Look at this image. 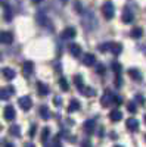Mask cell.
I'll return each instance as SVG.
<instances>
[{
	"mask_svg": "<svg viewBox=\"0 0 146 147\" xmlns=\"http://www.w3.org/2000/svg\"><path fill=\"white\" fill-rule=\"evenodd\" d=\"M101 105L103 107H108V106H112V105H121V97L115 96L114 93L111 91H105V94L102 96V99H101Z\"/></svg>",
	"mask_w": 146,
	"mask_h": 147,
	"instance_id": "obj_1",
	"label": "cell"
},
{
	"mask_svg": "<svg viewBox=\"0 0 146 147\" xmlns=\"http://www.w3.org/2000/svg\"><path fill=\"white\" fill-rule=\"evenodd\" d=\"M101 52H111L114 56H118L123 52V44L121 43H103L99 46Z\"/></svg>",
	"mask_w": 146,
	"mask_h": 147,
	"instance_id": "obj_2",
	"label": "cell"
},
{
	"mask_svg": "<svg viewBox=\"0 0 146 147\" xmlns=\"http://www.w3.org/2000/svg\"><path fill=\"white\" fill-rule=\"evenodd\" d=\"M114 3L112 2H105L103 6H102V13L106 19H112L114 15H115V12H114Z\"/></svg>",
	"mask_w": 146,
	"mask_h": 147,
	"instance_id": "obj_3",
	"label": "cell"
},
{
	"mask_svg": "<svg viewBox=\"0 0 146 147\" xmlns=\"http://www.w3.org/2000/svg\"><path fill=\"white\" fill-rule=\"evenodd\" d=\"M18 105H19V107L22 110H25V112H27V110H30L33 107V100H31L30 96H22V97H19Z\"/></svg>",
	"mask_w": 146,
	"mask_h": 147,
	"instance_id": "obj_4",
	"label": "cell"
},
{
	"mask_svg": "<svg viewBox=\"0 0 146 147\" xmlns=\"http://www.w3.org/2000/svg\"><path fill=\"white\" fill-rule=\"evenodd\" d=\"M15 93V88L12 85H7V87L0 88V100H7L10 99V96Z\"/></svg>",
	"mask_w": 146,
	"mask_h": 147,
	"instance_id": "obj_5",
	"label": "cell"
},
{
	"mask_svg": "<svg viewBox=\"0 0 146 147\" xmlns=\"http://www.w3.org/2000/svg\"><path fill=\"white\" fill-rule=\"evenodd\" d=\"M0 43L2 44H12L14 43V34L9 31H0Z\"/></svg>",
	"mask_w": 146,
	"mask_h": 147,
	"instance_id": "obj_6",
	"label": "cell"
},
{
	"mask_svg": "<svg viewBox=\"0 0 146 147\" xmlns=\"http://www.w3.org/2000/svg\"><path fill=\"white\" fill-rule=\"evenodd\" d=\"M83 128H84V131H86L89 136H92V134L96 132V121L94 119H87L86 122H84Z\"/></svg>",
	"mask_w": 146,
	"mask_h": 147,
	"instance_id": "obj_7",
	"label": "cell"
},
{
	"mask_svg": "<svg viewBox=\"0 0 146 147\" xmlns=\"http://www.w3.org/2000/svg\"><path fill=\"white\" fill-rule=\"evenodd\" d=\"M77 35V31L74 27H67L62 32H60V37H62L64 40H71V38H74V37Z\"/></svg>",
	"mask_w": 146,
	"mask_h": 147,
	"instance_id": "obj_8",
	"label": "cell"
},
{
	"mask_svg": "<svg viewBox=\"0 0 146 147\" xmlns=\"http://www.w3.org/2000/svg\"><path fill=\"white\" fill-rule=\"evenodd\" d=\"M22 72L25 77H31L33 72H34V62H31V60H27V62H24L22 65Z\"/></svg>",
	"mask_w": 146,
	"mask_h": 147,
	"instance_id": "obj_9",
	"label": "cell"
},
{
	"mask_svg": "<svg viewBox=\"0 0 146 147\" xmlns=\"http://www.w3.org/2000/svg\"><path fill=\"white\" fill-rule=\"evenodd\" d=\"M3 116H5L6 121H14L16 118V112H15L14 106H6L5 110H3Z\"/></svg>",
	"mask_w": 146,
	"mask_h": 147,
	"instance_id": "obj_10",
	"label": "cell"
},
{
	"mask_svg": "<svg viewBox=\"0 0 146 147\" xmlns=\"http://www.w3.org/2000/svg\"><path fill=\"white\" fill-rule=\"evenodd\" d=\"M69 53L74 56V57H80L81 55H83V50H81V46L80 44H77V43H72V44H69Z\"/></svg>",
	"mask_w": 146,
	"mask_h": 147,
	"instance_id": "obj_11",
	"label": "cell"
},
{
	"mask_svg": "<svg viewBox=\"0 0 146 147\" xmlns=\"http://www.w3.org/2000/svg\"><path fill=\"white\" fill-rule=\"evenodd\" d=\"M35 19H37V22L40 24V25H43V27L47 25V22H50L44 10H39V12H37V15H35Z\"/></svg>",
	"mask_w": 146,
	"mask_h": 147,
	"instance_id": "obj_12",
	"label": "cell"
},
{
	"mask_svg": "<svg viewBox=\"0 0 146 147\" xmlns=\"http://www.w3.org/2000/svg\"><path fill=\"white\" fill-rule=\"evenodd\" d=\"M83 63L86 66H93L96 63V56L93 53H86L84 57H83Z\"/></svg>",
	"mask_w": 146,
	"mask_h": 147,
	"instance_id": "obj_13",
	"label": "cell"
},
{
	"mask_svg": "<svg viewBox=\"0 0 146 147\" xmlns=\"http://www.w3.org/2000/svg\"><path fill=\"white\" fill-rule=\"evenodd\" d=\"M126 125H127V129L128 131H137V128H139V121L136 119V118H130V119H127V122H126Z\"/></svg>",
	"mask_w": 146,
	"mask_h": 147,
	"instance_id": "obj_14",
	"label": "cell"
},
{
	"mask_svg": "<svg viewBox=\"0 0 146 147\" xmlns=\"http://www.w3.org/2000/svg\"><path fill=\"white\" fill-rule=\"evenodd\" d=\"M128 75L131 77V80H134V81H142V72L136 68H130L128 69Z\"/></svg>",
	"mask_w": 146,
	"mask_h": 147,
	"instance_id": "obj_15",
	"label": "cell"
},
{
	"mask_svg": "<svg viewBox=\"0 0 146 147\" xmlns=\"http://www.w3.org/2000/svg\"><path fill=\"white\" fill-rule=\"evenodd\" d=\"M109 118H111L112 122H118V121L123 119V113H121L120 109H114V110H111V113H109Z\"/></svg>",
	"mask_w": 146,
	"mask_h": 147,
	"instance_id": "obj_16",
	"label": "cell"
},
{
	"mask_svg": "<svg viewBox=\"0 0 146 147\" xmlns=\"http://www.w3.org/2000/svg\"><path fill=\"white\" fill-rule=\"evenodd\" d=\"M37 91L40 96H47L49 94V85H46L41 81H37Z\"/></svg>",
	"mask_w": 146,
	"mask_h": 147,
	"instance_id": "obj_17",
	"label": "cell"
},
{
	"mask_svg": "<svg viewBox=\"0 0 146 147\" xmlns=\"http://www.w3.org/2000/svg\"><path fill=\"white\" fill-rule=\"evenodd\" d=\"M80 93L83 96H86V97H93L96 94V90L92 88V87H86V85H83V87L80 88Z\"/></svg>",
	"mask_w": 146,
	"mask_h": 147,
	"instance_id": "obj_18",
	"label": "cell"
},
{
	"mask_svg": "<svg viewBox=\"0 0 146 147\" xmlns=\"http://www.w3.org/2000/svg\"><path fill=\"white\" fill-rule=\"evenodd\" d=\"M121 19H123V22H124V24H130V22L133 21V13H131V10H130L128 7H126V9H124Z\"/></svg>",
	"mask_w": 146,
	"mask_h": 147,
	"instance_id": "obj_19",
	"label": "cell"
},
{
	"mask_svg": "<svg viewBox=\"0 0 146 147\" xmlns=\"http://www.w3.org/2000/svg\"><path fill=\"white\" fill-rule=\"evenodd\" d=\"M2 74H3V77H5L6 80H14L15 75H16V72L12 69V68H3V69H2Z\"/></svg>",
	"mask_w": 146,
	"mask_h": 147,
	"instance_id": "obj_20",
	"label": "cell"
},
{
	"mask_svg": "<svg viewBox=\"0 0 146 147\" xmlns=\"http://www.w3.org/2000/svg\"><path fill=\"white\" fill-rule=\"evenodd\" d=\"M39 112H40L41 119H44V121H47L49 118H50V110H49V107H47V106H40Z\"/></svg>",
	"mask_w": 146,
	"mask_h": 147,
	"instance_id": "obj_21",
	"label": "cell"
},
{
	"mask_svg": "<svg viewBox=\"0 0 146 147\" xmlns=\"http://www.w3.org/2000/svg\"><path fill=\"white\" fill-rule=\"evenodd\" d=\"M3 6H5V19L9 22V21H12V18H14V10H12L10 7H9V5L7 3H2Z\"/></svg>",
	"mask_w": 146,
	"mask_h": 147,
	"instance_id": "obj_22",
	"label": "cell"
},
{
	"mask_svg": "<svg viewBox=\"0 0 146 147\" xmlns=\"http://www.w3.org/2000/svg\"><path fill=\"white\" fill-rule=\"evenodd\" d=\"M78 109H80V102L75 100V99H72V100L69 102V106H68V112L72 113V112H77Z\"/></svg>",
	"mask_w": 146,
	"mask_h": 147,
	"instance_id": "obj_23",
	"label": "cell"
},
{
	"mask_svg": "<svg viewBox=\"0 0 146 147\" xmlns=\"http://www.w3.org/2000/svg\"><path fill=\"white\" fill-rule=\"evenodd\" d=\"M142 34H143V30H142L140 27L133 28V30H131V32H130L131 38H140V37H142Z\"/></svg>",
	"mask_w": 146,
	"mask_h": 147,
	"instance_id": "obj_24",
	"label": "cell"
},
{
	"mask_svg": "<svg viewBox=\"0 0 146 147\" xmlns=\"http://www.w3.org/2000/svg\"><path fill=\"white\" fill-rule=\"evenodd\" d=\"M49 134H50V129H49V127H44L43 131H41V137H40V140H41L43 144L47 143V140H49Z\"/></svg>",
	"mask_w": 146,
	"mask_h": 147,
	"instance_id": "obj_25",
	"label": "cell"
},
{
	"mask_svg": "<svg viewBox=\"0 0 146 147\" xmlns=\"http://www.w3.org/2000/svg\"><path fill=\"white\" fill-rule=\"evenodd\" d=\"M111 66H112V71L115 74V77H120V74H121V63H118L117 60H114V62L111 63Z\"/></svg>",
	"mask_w": 146,
	"mask_h": 147,
	"instance_id": "obj_26",
	"label": "cell"
},
{
	"mask_svg": "<svg viewBox=\"0 0 146 147\" xmlns=\"http://www.w3.org/2000/svg\"><path fill=\"white\" fill-rule=\"evenodd\" d=\"M59 85H60V88H62L64 91H68L69 90V84H68V81H67V78H59Z\"/></svg>",
	"mask_w": 146,
	"mask_h": 147,
	"instance_id": "obj_27",
	"label": "cell"
},
{
	"mask_svg": "<svg viewBox=\"0 0 146 147\" xmlns=\"http://www.w3.org/2000/svg\"><path fill=\"white\" fill-rule=\"evenodd\" d=\"M9 134H12V136H15V137H19L21 136V129L18 125H12L9 128Z\"/></svg>",
	"mask_w": 146,
	"mask_h": 147,
	"instance_id": "obj_28",
	"label": "cell"
},
{
	"mask_svg": "<svg viewBox=\"0 0 146 147\" xmlns=\"http://www.w3.org/2000/svg\"><path fill=\"white\" fill-rule=\"evenodd\" d=\"M127 110H128L130 113H136V112H137L136 103H134V102H128V103H127Z\"/></svg>",
	"mask_w": 146,
	"mask_h": 147,
	"instance_id": "obj_29",
	"label": "cell"
},
{
	"mask_svg": "<svg viewBox=\"0 0 146 147\" xmlns=\"http://www.w3.org/2000/svg\"><path fill=\"white\" fill-rule=\"evenodd\" d=\"M74 84L77 85V87H78V90L83 87V77L81 75H75L74 77Z\"/></svg>",
	"mask_w": 146,
	"mask_h": 147,
	"instance_id": "obj_30",
	"label": "cell"
},
{
	"mask_svg": "<svg viewBox=\"0 0 146 147\" xmlns=\"http://www.w3.org/2000/svg\"><path fill=\"white\" fill-rule=\"evenodd\" d=\"M96 71H97V74H101V75H102V74H105V65L99 63V65L96 66Z\"/></svg>",
	"mask_w": 146,
	"mask_h": 147,
	"instance_id": "obj_31",
	"label": "cell"
},
{
	"mask_svg": "<svg viewBox=\"0 0 146 147\" xmlns=\"http://www.w3.org/2000/svg\"><path fill=\"white\" fill-rule=\"evenodd\" d=\"M134 99H136V102H139V103H142V105L146 102V99H145V97H143L142 94H136V97H134ZM136 102H134V103H136Z\"/></svg>",
	"mask_w": 146,
	"mask_h": 147,
	"instance_id": "obj_32",
	"label": "cell"
},
{
	"mask_svg": "<svg viewBox=\"0 0 146 147\" xmlns=\"http://www.w3.org/2000/svg\"><path fill=\"white\" fill-rule=\"evenodd\" d=\"M53 102H55V105H56V106H60V103H62V99H60L59 96H56L55 99H53Z\"/></svg>",
	"mask_w": 146,
	"mask_h": 147,
	"instance_id": "obj_33",
	"label": "cell"
},
{
	"mask_svg": "<svg viewBox=\"0 0 146 147\" xmlns=\"http://www.w3.org/2000/svg\"><path fill=\"white\" fill-rule=\"evenodd\" d=\"M121 84H123L121 77H115V85H117V87H121Z\"/></svg>",
	"mask_w": 146,
	"mask_h": 147,
	"instance_id": "obj_34",
	"label": "cell"
},
{
	"mask_svg": "<svg viewBox=\"0 0 146 147\" xmlns=\"http://www.w3.org/2000/svg\"><path fill=\"white\" fill-rule=\"evenodd\" d=\"M35 128H37V127H35L34 124L31 125V129H30V137H34V134H35Z\"/></svg>",
	"mask_w": 146,
	"mask_h": 147,
	"instance_id": "obj_35",
	"label": "cell"
},
{
	"mask_svg": "<svg viewBox=\"0 0 146 147\" xmlns=\"http://www.w3.org/2000/svg\"><path fill=\"white\" fill-rule=\"evenodd\" d=\"M81 147H93V146H92V143H90L89 140H84V141H83V146H81Z\"/></svg>",
	"mask_w": 146,
	"mask_h": 147,
	"instance_id": "obj_36",
	"label": "cell"
},
{
	"mask_svg": "<svg viewBox=\"0 0 146 147\" xmlns=\"http://www.w3.org/2000/svg\"><path fill=\"white\" fill-rule=\"evenodd\" d=\"M75 7H77V12H78V13H81V12H83V9H81V5H80V3H75Z\"/></svg>",
	"mask_w": 146,
	"mask_h": 147,
	"instance_id": "obj_37",
	"label": "cell"
},
{
	"mask_svg": "<svg viewBox=\"0 0 146 147\" xmlns=\"http://www.w3.org/2000/svg\"><path fill=\"white\" fill-rule=\"evenodd\" d=\"M24 147H35V146H34L33 143H27V144H25V146H24Z\"/></svg>",
	"mask_w": 146,
	"mask_h": 147,
	"instance_id": "obj_38",
	"label": "cell"
},
{
	"mask_svg": "<svg viewBox=\"0 0 146 147\" xmlns=\"http://www.w3.org/2000/svg\"><path fill=\"white\" fill-rule=\"evenodd\" d=\"M5 146H6V147H14V146H12V144H9V143H5Z\"/></svg>",
	"mask_w": 146,
	"mask_h": 147,
	"instance_id": "obj_39",
	"label": "cell"
},
{
	"mask_svg": "<svg viewBox=\"0 0 146 147\" xmlns=\"http://www.w3.org/2000/svg\"><path fill=\"white\" fill-rule=\"evenodd\" d=\"M114 147H123V146H114Z\"/></svg>",
	"mask_w": 146,
	"mask_h": 147,
	"instance_id": "obj_40",
	"label": "cell"
},
{
	"mask_svg": "<svg viewBox=\"0 0 146 147\" xmlns=\"http://www.w3.org/2000/svg\"><path fill=\"white\" fill-rule=\"evenodd\" d=\"M145 124H146V116H145Z\"/></svg>",
	"mask_w": 146,
	"mask_h": 147,
	"instance_id": "obj_41",
	"label": "cell"
},
{
	"mask_svg": "<svg viewBox=\"0 0 146 147\" xmlns=\"http://www.w3.org/2000/svg\"><path fill=\"white\" fill-rule=\"evenodd\" d=\"M145 138H146V136H145Z\"/></svg>",
	"mask_w": 146,
	"mask_h": 147,
	"instance_id": "obj_42",
	"label": "cell"
},
{
	"mask_svg": "<svg viewBox=\"0 0 146 147\" xmlns=\"http://www.w3.org/2000/svg\"><path fill=\"white\" fill-rule=\"evenodd\" d=\"M0 128H2V127H0Z\"/></svg>",
	"mask_w": 146,
	"mask_h": 147,
	"instance_id": "obj_43",
	"label": "cell"
}]
</instances>
